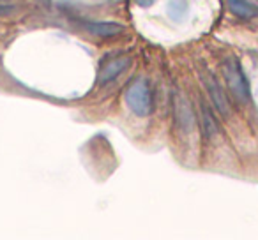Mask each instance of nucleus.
<instances>
[{
    "label": "nucleus",
    "instance_id": "obj_8",
    "mask_svg": "<svg viewBox=\"0 0 258 240\" xmlns=\"http://www.w3.org/2000/svg\"><path fill=\"white\" fill-rule=\"evenodd\" d=\"M202 110V127H204V134L205 138H212L218 134V124H216L214 120V115H212V111L209 110V106L205 103H202L200 106Z\"/></svg>",
    "mask_w": 258,
    "mask_h": 240
},
{
    "label": "nucleus",
    "instance_id": "obj_10",
    "mask_svg": "<svg viewBox=\"0 0 258 240\" xmlns=\"http://www.w3.org/2000/svg\"><path fill=\"white\" fill-rule=\"evenodd\" d=\"M0 2H4V0H0Z\"/></svg>",
    "mask_w": 258,
    "mask_h": 240
},
{
    "label": "nucleus",
    "instance_id": "obj_1",
    "mask_svg": "<svg viewBox=\"0 0 258 240\" xmlns=\"http://www.w3.org/2000/svg\"><path fill=\"white\" fill-rule=\"evenodd\" d=\"M125 104L135 115L147 117L152 111V94L145 78H137L125 92Z\"/></svg>",
    "mask_w": 258,
    "mask_h": 240
},
{
    "label": "nucleus",
    "instance_id": "obj_7",
    "mask_svg": "<svg viewBox=\"0 0 258 240\" xmlns=\"http://www.w3.org/2000/svg\"><path fill=\"white\" fill-rule=\"evenodd\" d=\"M226 8L233 16L240 20L258 18V8L249 0H226Z\"/></svg>",
    "mask_w": 258,
    "mask_h": 240
},
{
    "label": "nucleus",
    "instance_id": "obj_3",
    "mask_svg": "<svg viewBox=\"0 0 258 240\" xmlns=\"http://www.w3.org/2000/svg\"><path fill=\"white\" fill-rule=\"evenodd\" d=\"M131 64H133V58L129 55H120V57L117 55V57L106 60V64H103V67L99 69V76H97L99 85H108L113 79H117L122 72L127 71Z\"/></svg>",
    "mask_w": 258,
    "mask_h": 240
},
{
    "label": "nucleus",
    "instance_id": "obj_4",
    "mask_svg": "<svg viewBox=\"0 0 258 240\" xmlns=\"http://www.w3.org/2000/svg\"><path fill=\"white\" fill-rule=\"evenodd\" d=\"M173 113H175L177 127L186 134L191 133L195 127V113L182 94H175L173 96Z\"/></svg>",
    "mask_w": 258,
    "mask_h": 240
},
{
    "label": "nucleus",
    "instance_id": "obj_6",
    "mask_svg": "<svg viewBox=\"0 0 258 240\" xmlns=\"http://www.w3.org/2000/svg\"><path fill=\"white\" fill-rule=\"evenodd\" d=\"M83 29L89 34H92V36H99V37H113L125 30L122 25L113 22H85L83 23Z\"/></svg>",
    "mask_w": 258,
    "mask_h": 240
},
{
    "label": "nucleus",
    "instance_id": "obj_5",
    "mask_svg": "<svg viewBox=\"0 0 258 240\" xmlns=\"http://www.w3.org/2000/svg\"><path fill=\"white\" fill-rule=\"evenodd\" d=\"M202 79H204L205 89H207V92H209V96H211V101L216 106V110H218L223 117H228L230 115L228 99H226L225 92H223V89L218 83V79L214 78V74H212V72H205V74L202 76Z\"/></svg>",
    "mask_w": 258,
    "mask_h": 240
},
{
    "label": "nucleus",
    "instance_id": "obj_9",
    "mask_svg": "<svg viewBox=\"0 0 258 240\" xmlns=\"http://www.w3.org/2000/svg\"><path fill=\"white\" fill-rule=\"evenodd\" d=\"M140 8H151V6H154L156 0H135Z\"/></svg>",
    "mask_w": 258,
    "mask_h": 240
},
{
    "label": "nucleus",
    "instance_id": "obj_2",
    "mask_svg": "<svg viewBox=\"0 0 258 240\" xmlns=\"http://www.w3.org/2000/svg\"><path fill=\"white\" fill-rule=\"evenodd\" d=\"M221 74H223V78H225L226 85H228L230 92H232L239 101L247 103L251 97L249 83H247V78H246V74H244L239 62H237L235 58L225 60L221 65Z\"/></svg>",
    "mask_w": 258,
    "mask_h": 240
}]
</instances>
